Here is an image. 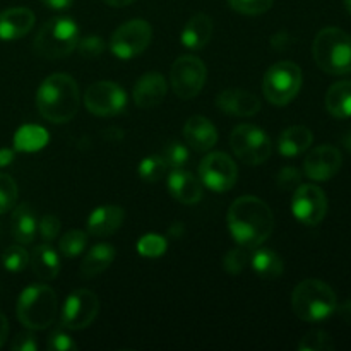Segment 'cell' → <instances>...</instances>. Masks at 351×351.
Returning a JSON list of instances; mask_svg holds the SVG:
<instances>
[{
  "instance_id": "1",
  "label": "cell",
  "mask_w": 351,
  "mask_h": 351,
  "mask_svg": "<svg viewBox=\"0 0 351 351\" xmlns=\"http://www.w3.org/2000/svg\"><path fill=\"white\" fill-rule=\"evenodd\" d=\"M228 230L233 240L245 249H257L273 233L274 218L269 206L259 197L243 195L228 209Z\"/></svg>"
},
{
  "instance_id": "2",
  "label": "cell",
  "mask_w": 351,
  "mask_h": 351,
  "mask_svg": "<svg viewBox=\"0 0 351 351\" xmlns=\"http://www.w3.org/2000/svg\"><path fill=\"white\" fill-rule=\"evenodd\" d=\"M79 86L69 74H51L41 82L36 93V108L51 123L71 122L79 112Z\"/></svg>"
},
{
  "instance_id": "3",
  "label": "cell",
  "mask_w": 351,
  "mask_h": 351,
  "mask_svg": "<svg viewBox=\"0 0 351 351\" xmlns=\"http://www.w3.org/2000/svg\"><path fill=\"white\" fill-rule=\"evenodd\" d=\"M291 307L302 321L319 322L335 314L338 300L335 290L328 283L311 278L295 287L291 295Z\"/></svg>"
},
{
  "instance_id": "4",
  "label": "cell",
  "mask_w": 351,
  "mask_h": 351,
  "mask_svg": "<svg viewBox=\"0 0 351 351\" xmlns=\"http://www.w3.org/2000/svg\"><path fill=\"white\" fill-rule=\"evenodd\" d=\"M314 60L332 75L351 74V36L339 27L319 31L312 47Z\"/></svg>"
},
{
  "instance_id": "5",
  "label": "cell",
  "mask_w": 351,
  "mask_h": 351,
  "mask_svg": "<svg viewBox=\"0 0 351 351\" xmlns=\"http://www.w3.org/2000/svg\"><path fill=\"white\" fill-rule=\"evenodd\" d=\"M57 293L47 285H33L17 300V319L24 328L41 331L53 324L57 317Z\"/></svg>"
},
{
  "instance_id": "6",
  "label": "cell",
  "mask_w": 351,
  "mask_h": 351,
  "mask_svg": "<svg viewBox=\"0 0 351 351\" xmlns=\"http://www.w3.org/2000/svg\"><path fill=\"white\" fill-rule=\"evenodd\" d=\"M79 27L69 17L47 21L34 38V53L43 58H64L77 48Z\"/></svg>"
},
{
  "instance_id": "7",
  "label": "cell",
  "mask_w": 351,
  "mask_h": 351,
  "mask_svg": "<svg viewBox=\"0 0 351 351\" xmlns=\"http://www.w3.org/2000/svg\"><path fill=\"white\" fill-rule=\"evenodd\" d=\"M302 88V71L297 64L287 60L271 65L263 79L264 96L276 106L293 101Z\"/></svg>"
},
{
  "instance_id": "8",
  "label": "cell",
  "mask_w": 351,
  "mask_h": 351,
  "mask_svg": "<svg viewBox=\"0 0 351 351\" xmlns=\"http://www.w3.org/2000/svg\"><path fill=\"white\" fill-rule=\"evenodd\" d=\"M230 144L237 158L252 167L263 165L273 151L269 136L261 127L252 125V123H242L235 127L230 136Z\"/></svg>"
},
{
  "instance_id": "9",
  "label": "cell",
  "mask_w": 351,
  "mask_h": 351,
  "mask_svg": "<svg viewBox=\"0 0 351 351\" xmlns=\"http://www.w3.org/2000/svg\"><path fill=\"white\" fill-rule=\"evenodd\" d=\"M206 77H208V69L204 62L194 55H184L171 65V88L182 99L195 98L204 88Z\"/></svg>"
},
{
  "instance_id": "10",
  "label": "cell",
  "mask_w": 351,
  "mask_h": 351,
  "mask_svg": "<svg viewBox=\"0 0 351 351\" xmlns=\"http://www.w3.org/2000/svg\"><path fill=\"white\" fill-rule=\"evenodd\" d=\"M151 38H153V27L149 26V23L143 19L127 21L125 24L117 27L110 38V50L115 57L127 60L143 53L149 47Z\"/></svg>"
},
{
  "instance_id": "11",
  "label": "cell",
  "mask_w": 351,
  "mask_h": 351,
  "mask_svg": "<svg viewBox=\"0 0 351 351\" xmlns=\"http://www.w3.org/2000/svg\"><path fill=\"white\" fill-rule=\"evenodd\" d=\"M99 312V300L93 291L75 290L72 291L64 302L62 307L60 322L65 329L71 331H81V329L89 328L98 317Z\"/></svg>"
},
{
  "instance_id": "12",
  "label": "cell",
  "mask_w": 351,
  "mask_h": 351,
  "mask_svg": "<svg viewBox=\"0 0 351 351\" xmlns=\"http://www.w3.org/2000/svg\"><path fill=\"white\" fill-rule=\"evenodd\" d=\"M84 105L96 117H113L125 110L127 95L122 86L110 81L95 82L84 93Z\"/></svg>"
},
{
  "instance_id": "13",
  "label": "cell",
  "mask_w": 351,
  "mask_h": 351,
  "mask_svg": "<svg viewBox=\"0 0 351 351\" xmlns=\"http://www.w3.org/2000/svg\"><path fill=\"white\" fill-rule=\"evenodd\" d=\"M199 177L202 185L215 192L232 191L239 178L235 161L225 153H211L199 165Z\"/></svg>"
},
{
  "instance_id": "14",
  "label": "cell",
  "mask_w": 351,
  "mask_h": 351,
  "mask_svg": "<svg viewBox=\"0 0 351 351\" xmlns=\"http://www.w3.org/2000/svg\"><path fill=\"white\" fill-rule=\"evenodd\" d=\"M291 211L295 218L308 226H315L326 218L328 213V197L317 185H298L293 192Z\"/></svg>"
},
{
  "instance_id": "15",
  "label": "cell",
  "mask_w": 351,
  "mask_h": 351,
  "mask_svg": "<svg viewBox=\"0 0 351 351\" xmlns=\"http://www.w3.org/2000/svg\"><path fill=\"white\" fill-rule=\"evenodd\" d=\"M343 165L341 151L331 144L314 147L304 161V171L308 178L326 182L335 177Z\"/></svg>"
},
{
  "instance_id": "16",
  "label": "cell",
  "mask_w": 351,
  "mask_h": 351,
  "mask_svg": "<svg viewBox=\"0 0 351 351\" xmlns=\"http://www.w3.org/2000/svg\"><path fill=\"white\" fill-rule=\"evenodd\" d=\"M216 105L225 113L235 117H252L261 110L259 98L245 89H225L216 98Z\"/></svg>"
},
{
  "instance_id": "17",
  "label": "cell",
  "mask_w": 351,
  "mask_h": 351,
  "mask_svg": "<svg viewBox=\"0 0 351 351\" xmlns=\"http://www.w3.org/2000/svg\"><path fill=\"white\" fill-rule=\"evenodd\" d=\"M33 26L34 14L27 7H10L0 12V40H19L26 36Z\"/></svg>"
},
{
  "instance_id": "18",
  "label": "cell",
  "mask_w": 351,
  "mask_h": 351,
  "mask_svg": "<svg viewBox=\"0 0 351 351\" xmlns=\"http://www.w3.org/2000/svg\"><path fill=\"white\" fill-rule=\"evenodd\" d=\"M167 91V79L158 72H147L134 86V101L139 108H154L163 101Z\"/></svg>"
},
{
  "instance_id": "19",
  "label": "cell",
  "mask_w": 351,
  "mask_h": 351,
  "mask_svg": "<svg viewBox=\"0 0 351 351\" xmlns=\"http://www.w3.org/2000/svg\"><path fill=\"white\" fill-rule=\"evenodd\" d=\"M184 137L192 149L204 153V151H209L216 144L218 130L213 125L211 120H208L206 117L195 115L185 122Z\"/></svg>"
},
{
  "instance_id": "20",
  "label": "cell",
  "mask_w": 351,
  "mask_h": 351,
  "mask_svg": "<svg viewBox=\"0 0 351 351\" xmlns=\"http://www.w3.org/2000/svg\"><path fill=\"white\" fill-rule=\"evenodd\" d=\"M170 194L182 204H197L202 197V182L185 170L175 168L168 177Z\"/></svg>"
},
{
  "instance_id": "21",
  "label": "cell",
  "mask_w": 351,
  "mask_h": 351,
  "mask_svg": "<svg viewBox=\"0 0 351 351\" xmlns=\"http://www.w3.org/2000/svg\"><path fill=\"white\" fill-rule=\"evenodd\" d=\"M125 211L120 206H101L88 218V233L95 237H110L122 226Z\"/></svg>"
},
{
  "instance_id": "22",
  "label": "cell",
  "mask_w": 351,
  "mask_h": 351,
  "mask_svg": "<svg viewBox=\"0 0 351 351\" xmlns=\"http://www.w3.org/2000/svg\"><path fill=\"white\" fill-rule=\"evenodd\" d=\"M213 19L206 14H195L189 19L182 31V45L189 50H201L209 43L213 36Z\"/></svg>"
},
{
  "instance_id": "23",
  "label": "cell",
  "mask_w": 351,
  "mask_h": 351,
  "mask_svg": "<svg viewBox=\"0 0 351 351\" xmlns=\"http://www.w3.org/2000/svg\"><path fill=\"white\" fill-rule=\"evenodd\" d=\"M10 232L21 245H29L38 233L36 213L29 204H19L10 218Z\"/></svg>"
},
{
  "instance_id": "24",
  "label": "cell",
  "mask_w": 351,
  "mask_h": 351,
  "mask_svg": "<svg viewBox=\"0 0 351 351\" xmlns=\"http://www.w3.org/2000/svg\"><path fill=\"white\" fill-rule=\"evenodd\" d=\"M29 264L33 267V273L43 281L55 280L60 273V259L48 242L34 247L29 256Z\"/></svg>"
},
{
  "instance_id": "25",
  "label": "cell",
  "mask_w": 351,
  "mask_h": 351,
  "mask_svg": "<svg viewBox=\"0 0 351 351\" xmlns=\"http://www.w3.org/2000/svg\"><path fill=\"white\" fill-rule=\"evenodd\" d=\"M312 141H314V134L311 129L304 125H293L283 130L278 147H280V153L283 156L293 158L305 153L312 146Z\"/></svg>"
},
{
  "instance_id": "26",
  "label": "cell",
  "mask_w": 351,
  "mask_h": 351,
  "mask_svg": "<svg viewBox=\"0 0 351 351\" xmlns=\"http://www.w3.org/2000/svg\"><path fill=\"white\" fill-rule=\"evenodd\" d=\"M113 259H115V249L108 243H98L82 259L81 276L86 278V280L96 278L112 266Z\"/></svg>"
},
{
  "instance_id": "27",
  "label": "cell",
  "mask_w": 351,
  "mask_h": 351,
  "mask_svg": "<svg viewBox=\"0 0 351 351\" xmlns=\"http://www.w3.org/2000/svg\"><path fill=\"white\" fill-rule=\"evenodd\" d=\"M326 108L335 119L351 117V81H338L328 89Z\"/></svg>"
},
{
  "instance_id": "28",
  "label": "cell",
  "mask_w": 351,
  "mask_h": 351,
  "mask_svg": "<svg viewBox=\"0 0 351 351\" xmlns=\"http://www.w3.org/2000/svg\"><path fill=\"white\" fill-rule=\"evenodd\" d=\"M250 266L263 280H276L285 271L283 259L269 249H261L250 254Z\"/></svg>"
},
{
  "instance_id": "29",
  "label": "cell",
  "mask_w": 351,
  "mask_h": 351,
  "mask_svg": "<svg viewBox=\"0 0 351 351\" xmlns=\"http://www.w3.org/2000/svg\"><path fill=\"white\" fill-rule=\"evenodd\" d=\"M48 132L40 125L27 123L23 125L14 136V147L23 153H34V151L43 149L48 144Z\"/></svg>"
},
{
  "instance_id": "30",
  "label": "cell",
  "mask_w": 351,
  "mask_h": 351,
  "mask_svg": "<svg viewBox=\"0 0 351 351\" xmlns=\"http://www.w3.org/2000/svg\"><path fill=\"white\" fill-rule=\"evenodd\" d=\"M86 245H88V235L82 230H71L58 242L60 254L67 259H75V257L81 256Z\"/></svg>"
},
{
  "instance_id": "31",
  "label": "cell",
  "mask_w": 351,
  "mask_h": 351,
  "mask_svg": "<svg viewBox=\"0 0 351 351\" xmlns=\"http://www.w3.org/2000/svg\"><path fill=\"white\" fill-rule=\"evenodd\" d=\"M2 264L9 273H21L29 264V254L23 245H10L3 250Z\"/></svg>"
},
{
  "instance_id": "32",
  "label": "cell",
  "mask_w": 351,
  "mask_h": 351,
  "mask_svg": "<svg viewBox=\"0 0 351 351\" xmlns=\"http://www.w3.org/2000/svg\"><path fill=\"white\" fill-rule=\"evenodd\" d=\"M167 239L156 233H147V235L141 237L137 242V252L143 257H149V259H156L167 252Z\"/></svg>"
},
{
  "instance_id": "33",
  "label": "cell",
  "mask_w": 351,
  "mask_h": 351,
  "mask_svg": "<svg viewBox=\"0 0 351 351\" xmlns=\"http://www.w3.org/2000/svg\"><path fill=\"white\" fill-rule=\"evenodd\" d=\"M300 351H331L335 350V341L331 336L321 329H314V331L307 332L302 338L300 345H298Z\"/></svg>"
},
{
  "instance_id": "34",
  "label": "cell",
  "mask_w": 351,
  "mask_h": 351,
  "mask_svg": "<svg viewBox=\"0 0 351 351\" xmlns=\"http://www.w3.org/2000/svg\"><path fill=\"white\" fill-rule=\"evenodd\" d=\"M168 167L161 156H147L141 161L139 175L144 182H158L165 177Z\"/></svg>"
},
{
  "instance_id": "35",
  "label": "cell",
  "mask_w": 351,
  "mask_h": 351,
  "mask_svg": "<svg viewBox=\"0 0 351 351\" xmlns=\"http://www.w3.org/2000/svg\"><path fill=\"white\" fill-rule=\"evenodd\" d=\"M17 195V184L14 178L7 173H0V215L10 211L16 206Z\"/></svg>"
},
{
  "instance_id": "36",
  "label": "cell",
  "mask_w": 351,
  "mask_h": 351,
  "mask_svg": "<svg viewBox=\"0 0 351 351\" xmlns=\"http://www.w3.org/2000/svg\"><path fill=\"white\" fill-rule=\"evenodd\" d=\"M250 264V254L249 249L245 247H239V249L230 250L223 259V267L226 273L230 274H240L245 271V267Z\"/></svg>"
},
{
  "instance_id": "37",
  "label": "cell",
  "mask_w": 351,
  "mask_h": 351,
  "mask_svg": "<svg viewBox=\"0 0 351 351\" xmlns=\"http://www.w3.org/2000/svg\"><path fill=\"white\" fill-rule=\"evenodd\" d=\"M274 0H228L233 10L245 16H259L273 7Z\"/></svg>"
},
{
  "instance_id": "38",
  "label": "cell",
  "mask_w": 351,
  "mask_h": 351,
  "mask_svg": "<svg viewBox=\"0 0 351 351\" xmlns=\"http://www.w3.org/2000/svg\"><path fill=\"white\" fill-rule=\"evenodd\" d=\"M161 158L165 160L167 167L170 168H180L187 163L189 160V149L185 147V144L182 143H170L167 147H165Z\"/></svg>"
},
{
  "instance_id": "39",
  "label": "cell",
  "mask_w": 351,
  "mask_h": 351,
  "mask_svg": "<svg viewBox=\"0 0 351 351\" xmlns=\"http://www.w3.org/2000/svg\"><path fill=\"white\" fill-rule=\"evenodd\" d=\"M47 348L50 351H72L77 348V346H75L71 335H69V332L65 331L64 326H62V328H55L53 331L50 332L47 341Z\"/></svg>"
},
{
  "instance_id": "40",
  "label": "cell",
  "mask_w": 351,
  "mask_h": 351,
  "mask_svg": "<svg viewBox=\"0 0 351 351\" xmlns=\"http://www.w3.org/2000/svg\"><path fill=\"white\" fill-rule=\"evenodd\" d=\"M276 184L281 191H295L298 185H302L300 171L293 167L281 168L276 177Z\"/></svg>"
},
{
  "instance_id": "41",
  "label": "cell",
  "mask_w": 351,
  "mask_h": 351,
  "mask_svg": "<svg viewBox=\"0 0 351 351\" xmlns=\"http://www.w3.org/2000/svg\"><path fill=\"white\" fill-rule=\"evenodd\" d=\"M79 53L84 55V57H98L105 50V41L98 36V34H91V36H86L82 40H79L77 43Z\"/></svg>"
},
{
  "instance_id": "42",
  "label": "cell",
  "mask_w": 351,
  "mask_h": 351,
  "mask_svg": "<svg viewBox=\"0 0 351 351\" xmlns=\"http://www.w3.org/2000/svg\"><path fill=\"white\" fill-rule=\"evenodd\" d=\"M38 230H40V235L43 237L45 242L50 243L60 233V219L55 215H45L38 223Z\"/></svg>"
},
{
  "instance_id": "43",
  "label": "cell",
  "mask_w": 351,
  "mask_h": 351,
  "mask_svg": "<svg viewBox=\"0 0 351 351\" xmlns=\"http://www.w3.org/2000/svg\"><path fill=\"white\" fill-rule=\"evenodd\" d=\"M14 351H34L38 350V341L31 331L19 332L12 341Z\"/></svg>"
},
{
  "instance_id": "44",
  "label": "cell",
  "mask_w": 351,
  "mask_h": 351,
  "mask_svg": "<svg viewBox=\"0 0 351 351\" xmlns=\"http://www.w3.org/2000/svg\"><path fill=\"white\" fill-rule=\"evenodd\" d=\"M43 5H47L48 9H53V10H67L69 7L72 5L74 0H41Z\"/></svg>"
},
{
  "instance_id": "45",
  "label": "cell",
  "mask_w": 351,
  "mask_h": 351,
  "mask_svg": "<svg viewBox=\"0 0 351 351\" xmlns=\"http://www.w3.org/2000/svg\"><path fill=\"white\" fill-rule=\"evenodd\" d=\"M336 311H338L339 317H341L346 324L351 326V300L345 302V304H341L339 307H336Z\"/></svg>"
},
{
  "instance_id": "46",
  "label": "cell",
  "mask_w": 351,
  "mask_h": 351,
  "mask_svg": "<svg viewBox=\"0 0 351 351\" xmlns=\"http://www.w3.org/2000/svg\"><path fill=\"white\" fill-rule=\"evenodd\" d=\"M7 336H9V322H7L5 315L0 312V346L5 343Z\"/></svg>"
},
{
  "instance_id": "47",
  "label": "cell",
  "mask_w": 351,
  "mask_h": 351,
  "mask_svg": "<svg viewBox=\"0 0 351 351\" xmlns=\"http://www.w3.org/2000/svg\"><path fill=\"white\" fill-rule=\"evenodd\" d=\"M14 153L10 149H0V167H5V165L12 163Z\"/></svg>"
},
{
  "instance_id": "48",
  "label": "cell",
  "mask_w": 351,
  "mask_h": 351,
  "mask_svg": "<svg viewBox=\"0 0 351 351\" xmlns=\"http://www.w3.org/2000/svg\"><path fill=\"white\" fill-rule=\"evenodd\" d=\"M105 3H108V5L112 7H125L129 5V3L136 2V0H103Z\"/></svg>"
},
{
  "instance_id": "49",
  "label": "cell",
  "mask_w": 351,
  "mask_h": 351,
  "mask_svg": "<svg viewBox=\"0 0 351 351\" xmlns=\"http://www.w3.org/2000/svg\"><path fill=\"white\" fill-rule=\"evenodd\" d=\"M343 144H345L346 149L351 151V129L343 136Z\"/></svg>"
},
{
  "instance_id": "50",
  "label": "cell",
  "mask_w": 351,
  "mask_h": 351,
  "mask_svg": "<svg viewBox=\"0 0 351 351\" xmlns=\"http://www.w3.org/2000/svg\"><path fill=\"white\" fill-rule=\"evenodd\" d=\"M343 2H345V7H346V10H348V12L351 14V0H343Z\"/></svg>"
}]
</instances>
